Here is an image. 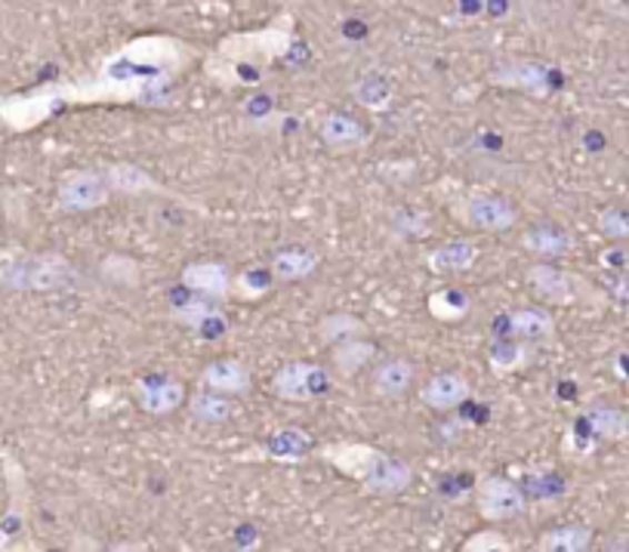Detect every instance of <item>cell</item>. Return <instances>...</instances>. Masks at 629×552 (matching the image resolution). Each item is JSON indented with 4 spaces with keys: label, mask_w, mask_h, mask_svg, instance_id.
Returning <instances> with one entry per match:
<instances>
[{
    "label": "cell",
    "mask_w": 629,
    "mask_h": 552,
    "mask_svg": "<svg viewBox=\"0 0 629 552\" xmlns=\"http://www.w3.org/2000/svg\"><path fill=\"white\" fill-rule=\"evenodd\" d=\"M297 43V16L284 10L262 28L232 31L219 38L217 50L204 59V74L222 90L257 87L269 66L293 50Z\"/></svg>",
    "instance_id": "1"
},
{
    "label": "cell",
    "mask_w": 629,
    "mask_h": 552,
    "mask_svg": "<svg viewBox=\"0 0 629 552\" xmlns=\"http://www.w3.org/2000/svg\"><path fill=\"white\" fill-rule=\"evenodd\" d=\"M318 460L358 482L368 494L396 498L413 484V466L401 456H392L365 442H333L318 448Z\"/></svg>",
    "instance_id": "2"
},
{
    "label": "cell",
    "mask_w": 629,
    "mask_h": 552,
    "mask_svg": "<svg viewBox=\"0 0 629 552\" xmlns=\"http://www.w3.org/2000/svg\"><path fill=\"white\" fill-rule=\"evenodd\" d=\"M81 284V272L62 253H22L7 250V263L0 272V288L19 293H53Z\"/></svg>",
    "instance_id": "3"
},
{
    "label": "cell",
    "mask_w": 629,
    "mask_h": 552,
    "mask_svg": "<svg viewBox=\"0 0 629 552\" xmlns=\"http://www.w3.org/2000/svg\"><path fill=\"white\" fill-rule=\"evenodd\" d=\"M7 488H10V506L0 519V552H43L34 540H28V482L26 470L10 454H0Z\"/></svg>",
    "instance_id": "4"
},
{
    "label": "cell",
    "mask_w": 629,
    "mask_h": 552,
    "mask_svg": "<svg viewBox=\"0 0 629 552\" xmlns=\"http://www.w3.org/2000/svg\"><path fill=\"white\" fill-rule=\"evenodd\" d=\"M62 109L66 106L56 93V83H41V87L26 90V93L0 97V124L13 130V133H28V130H38L41 124H47Z\"/></svg>",
    "instance_id": "5"
},
{
    "label": "cell",
    "mask_w": 629,
    "mask_h": 552,
    "mask_svg": "<svg viewBox=\"0 0 629 552\" xmlns=\"http://www.w3.org/2000/svg\"><path fill=\"white\" fill-rule=\"evenodd\" d=\"M333 389V373L325 364L314 361H290L284 368H278L269 383V392L281 401H314L325 399Z\"/></svg>",
    "instance_id": "6"
},
{
    "label": "cell",
    "mask_w": 629,
    "mask_h": 552,
    "mask_svg": "<svg viewBox=\"0 0 629 552\" xmlns=\"http://www.w3.org/2000/svg\"><path fill=\"white\" fill-rule=\"evenodd\" d=\"M453 210L457 220L479 232H507L519 222V208L497 192H469Z\"/></svg>",
    "instance_id": "7"
},
{
    "label": "cell",
    "mask_w": 629,
    "mask_h": 552,
    "mask_svg": "<svg viewBox=\"0 0 629 552\" xmlns=\"http://www.w3.org/2000/svg\"><path fill=\"white\" fill-rule=\"evenodd\" d=\"M109 185L102 170H71L56 185V210L62 213H90L109 204Z\"/></svg>",
    "instance_id": "8"
},
{
    "label": "cell",
    "mask_w": 629,
    "mask_h": 552,
    "mask_svg": "<svg viewBox=\"0 0 629 552\" xmlns=\"http://www.w3.org/2000/svg\"><path fill=\"white\" fill-rule=\"evenodd\" d=\"M476 506L485 522H509L525 512V494L507 475H481L476 484Z\"/></svg>",
    "instance_id": "9"
},
{
    "label": "cell",
    "mask_w": 629,
    "mask_h": 552,
    "mask_svg": "<svg viewBox=\"0 0 629 552\" xmlns=\"http://www.w3.org/2000/svg\"><path fill=\"white\" fill-rule=\"evenodd\" d=\"M133 399L142 414L170 416L189 401V392H186V383L173 373H146L133 383Z\"/></svg>",
    "instance_id": "10"
},
{
    "label": "cell",
    "mask_w": 629,
    "mask_h": 552,
    "mask_svg": "<svg viewBox=\"0 0 629 552\" xmlns=\"http://www.w3.org/2000/svg\"><path fill=\"white\" fill-rule=\"evenodd\" d=\"M314 444L312 435L300 426H284L269 432L260 444H253L250 451L241 454L244 463H302L306 456L312 454Z\"/></svg>",
    "instance_id": "11"
},
{
    "label": "cell",
    "mask_w": 629,
    "mask_h": 552,
    "mask_svg": "<svg viewBox=\"0 0 629 552\" xmlns=\"http://www.w3.org/2000/svg\"><path fill=\"white\" fill-rule=\"evenodd\" d=\"M170 318L177 324H182V328L198 333L201 340H219V337H226V331H229V318L222 312V305L217 300H204V297H192L186 303H177Z\"/></svg>",
    "instance_id": "12"
},
{
    "label": "cell",
    "mask_w": 629,
    "mask_h": 552,
    "mask_svg": "<svg viewBox=\"0 0 629 552\" xmlns=\"http://www.w3.org/2000/svg\"><path fill=\"white\" fill-rule=\"evenodd\" d=\"M232 269L217 260H198L189 263L179 272L182 288L189 290L192 297H204V300H226L232 297Z\"/></svg>",
    "instance_id": "13"
},
{
    "label": "cell",
    "mask_w": 629,
    "mask_h": 552,
    "mask_svg": "<svg viewBox=\"0 0 629 552\" xmlns=\"http://www.w3.org/2000/svg\"><path fill=\"white\" fill-rule=\"evenodd\" d=\"M198 383H201V389L213 392V395H222V399H241L253 389V373L241 359L226 355V359L210 361L201 371Z\"/></svg>",
    "instance_id": "14"
},
{
    "label": "cell",
    "mask_w": 629,
    "mask_h": 552,
    "mask_svg": "<svg viewBox=\"0 0 629 552\" xmlns=\"http://www.w3.org/2000/svg\"><path fill=\"white\" fill-rule=\"evenodd\" d=\"M102 177H106V185H109L111 194H127V198H177L164 182L154 180L149 170L127 164V161L106 164L102 167Z\"/></svg>",
    "instance_id": "15"
},
{
    "label": "cell",
    "mask_w": 629,
    "mask_h": 552,
    "mask_svg": "<svg viewBox=\"0 0 629 552\" xmlns=\"http://www.w3.org/2000/svg\"><path fill=\"white\" fill-rule=\"evenodd\" d=\"M491 83L503 87V90H519L528 97H547L552 78L543 62H533V59H512L503 62L500 69L491 74Z\"/></svg>",
    "instance_id": "16"
},
{
    "label": "cell",
    "mask_w": 629,
    "mask_h": 552,
    "mask_svg": "<svg viewBox=\"0 0 629 552\" xmlns=\"http://www.w3.org/2000/svg\"><path fill=\"white\" fill-rule=\"evenodd\" d=\"M318 139L328 145L330 152H358L370 142V130L352 114L342 111H328L318 121Z\"/></svg>",
    "instance_id": "17"
},
{
    "label": "cell",
    "mask_w": 629,
    "mask_h": 552,
    "mask_svg": "<svg viewBox=\"0 0 629 552\" xmlns=\"http://www.w3.org/2000/svg\"><path fill=\"white\" fill-rule=\"evenodd\" d=\"M556 333V318L540 305H521L516 312L503 318V337L500 340H519V343H533L547 340Z\"/></svg>",
    "instance_id": "18"
},
{
    "label": "cell",
    "mask_w": 629,
    "mask_h": 552,
    "mask_svg": "<svg viewBox=\"0 0 629 552\" xmlns=\"http://www.w3.org/2000/svg\"><path fill=\"white\" fill-rule=\"evenodd\" d=\"M472 387L463 373H436L432 380H426V387H420V401H423L429 411H453L460 408L463 401H469Z\"/></svg>",
    "instance_id": "19"
},
{
    "label": "cell",
    "mask_w": 629,
    "mask_h": 552,
    "mask_svg": "<svg viewBox=\"0 0 629 552\" xmlns=\"http://www.w3.org/2000/svg\"><path fill=\"white\" fill-rule=\"evenodd\" d=\"M525 281H528L533 297H540L543 303L565 305L575 300V278L568 275V272H561V269H556V265L533 263L531 269L525 272Z\"/></svg>",
    "instance_id": "20"
},
{
    "label": "cell",
    "mask_w": 629,
    "mask_h": 552,
    "mask_svg": "<svg viewBox=\"0 0 629 552\" xmlns=\"http://www.w3.org/2000/svg\"><path fill=\"white\" fill-rule=\"evenodd\" d=\"M479 260V248L469 238H453L426 253V269L436 275H460L469 272Z\"/></svg>",
    "instance_id": "21"
},
{
    "label": "cell",
    "mask_w": 629,
    "mask_h": 552,
    "mask_svg": "<svg viewBox=\"0 0 629 552\" xmlns=\"http://www.w3.org/2000/svg\"><path fill=\"white\" fill-rule=\"evenodd\" d=\"M417 380V368L408 359H389L373 368L370 387L380 399H401L405 392H411Z\"/></svg>",
    "instance_id": "22"
},
{
    "label": "cell",
    "mask_w": 629,
    "mask_h": 552,
    "mask_svg": "<svg viewBox=\"0 0 629 552\" xmlns=\"http://www.w3.org/2000/svg\"><path fill=\"white\" fill-rule=\"evenodd\" d=\"M318 253L306 248H284L274 253L269 260V272H272L274 281L281 284H290V281H306L318 269Z\"/></svg>",
    "instance_id": "23"
},
{
    "label": "cell",
    "mask_w": 629,
    "mask_h": 552,
    "mask_svg": "<svg viewBox=\"0 0 629 552\" xmlns=\"http://www.w3.org/2000/svg\"><path fill=\"white\" fill-rule=\"evenodd\" d=\"M361 337H368V324L352 312H328L318 321V340L330 349L349 340H361Z\"/></svg>",
    "instance_id": "24"
},
{
    "label": "cell",
    "mask_w": 629,
    "mask_h": 552,
    "mask_svg": "<svg viewBox=\"0 0 629 552\" xmlns=\"http://www.w3.org/2000/svg\"><path fill=\"white\" fill-rule=\"evenodd\" d=\"M533 359V349L528 343H519V340H493V345L488 349V368H491L497 377H507V373L525 371Z\"/></svg>",
    "instance_id": "25"
},
{
    "label": "cell",
    "mask_w": 629,
    "mask_h": 552,
    "mask_svg": "<svg viewBox=\"0 0 629 552\" xmlns=\"http://www.w3.org/2000/svg\"><path fill=\"white\" fill-rule=\"evenodd\" d=\"M426 309H429V315L436 318V321L457 324V321H463L472 312V297L463 288H441L436 293H429Z\"/></svg>",
    "instance_id": "26"
},
{
    "label": "cell",
    "mask_w": 629,
    "mask_h": 552,
    "mask_svg": "<svg viewBox=\"0 0 629 552\" xmlns=\"http://www.w3.org/2000/svg\"><path fill=\"white\" fill-rule=\"evenodd\" d=\"M373 359H377V345L370 343L368 337L349 340V343H340L330 349L333 371L340 373V377H356V373L365 371Z\"/></svg>",
    "instance_id": "27"
},
{
    "label": "cell",
    "mask_w": 629,
    "mask_h": 552,
    "mask_svg": "<svg viewBox=\"0 0 629 552\" xmlns=\"http://www.w3.org/2000/svg\"><path fill=\"white\" fill-rule=\"evenodd\" d=\"M521 248L531 250L533 257H540V260H556V257H565L571 250V238L556 225H537V229H528L521 235Z\"/></svg>",
    "instance_id": "28"
},
{
    "label": "cell",
    "mask_w": 629,
    "mask_h": 552,
    "mask_svg": "<svg viewBox=\"0 0 629 552\" xmlns=\"http://www.w3.org/2000/svg\"><path fill=\"white\" fill-rule=\"evenodd\" d=\"M592 531L583 525H559L549 528L537 540V552H589Z\"/></svg>",
    "instance_id": "29"
},
{
    "label": "cell",
    "mask_w": 629,
    "mask_h": 552,
    "mask_svg": "<svg viewBox=\"0 0 629 552\" xmlns=\"http://www.w3.org/2000/svg\"><path fill=\"white\" fill-rule=\"evenodd\" d=\"M272 288L274 278L269 272V265H250V269L232 278V297L234 300H244V303H257Z\"/></svg>",
    "instance_id": "30"
},
{
    "label": "cell",
    "mask_w": 629,
    "mask_h": 552,
    "mask_svg": "<svg viewBox=\"0 0 629 552\" xmlns=\"http://www.w3.org/2000/svg\"><path fill=\"white\" fill-rule=\"evenodd\" d=\"M189 411H192L194 420L217 426V423H229L232 420L234 404L232 399H222V395H213L207 389H198L192 399H189Z\"/></svg>",
    "instance_id": "31"
},
{
    "label": "cell",
    "mask_w": 629,
    "mask_h": 552,
    "mask_svg": "<svg viewBox=\"0 0 629 552\" xmlns=\"http://www.w3.org/2000/svg\"><path fill=\"white\" fill-rule=\"evenodd\" d=\"M352 97L368 111H386L392 106V87L380 74H368V78L352 83Z\"/></svg>",
    "instance_id": "32"
},
{
    "label": "cell",
    "mask_w": 629,
    "mask_h": 552,
    "mask_svg": "<svg viewBox=\"0 0 629 552\" xmlns=\"http://www.w3.org/2000/svg\"><path fill=\"white\" fill-rule=\"evenodd\" d=\"M102 278L118 284V288H137L142 281V269L133 257H121V253H111L102 260Z\"/></svg>",
    "instance_id": "33"
},
{
    "label": "cell",
    "mask_w": 629,
    "mask_h": 552,
    "mask_svg": "<svg viewBox=\"0 0 629 552\" xmlns=\"http://www.w3.org/2000/svg\"><path fill=\"white\" fill-rule=\"evenodd\" d=\"M587 420L592 432L602 435V439H620L627 432V423H623V416L617 414L615 408H592Z\"/></svg>",
    "instance_id": "34"
},
{
    "label": "cell",
    "mask_w": 629,
    "mask_h": 552,
    "mask_svg": "<svg viewBox=\"0 0 629 552\" xmlns=\"http://www.w3.org/2000/svg\"><path fill=\"white\" fill-rule=\"evenodd\" d=\"M460 552H512V546H509V540L500 531L485 528V531H476L472 538L466 540Z\"/></svg>",
    "instance_id": "35"
},
{
    "label": "cell",
    "mask_w": 629,
    "mask_h": 552,
    "mask_svg": "<svg viewBox=\"0 0 629 552\" xmlns=\"http://www.w3.org/2000/svg\"><path fill=\"white\" fill-rule=\"evenodd\" d=\"M106 552H151V546L146 540H121V543H114Z\"/></svg>",
    "instance_id": "36"
},
{
    "label": "cell",
    "mask_w": 629,
    "mask_h": 552,
    "mask_svg": "<svg viewBox=\"0 0 629 552\" xmlns=\"http://www.w3.org/2000/svg\"><path fill=\"white\" fill-rule=\"evenodd\" d=\"M3 263H7V250H0V272H3Z\"/></svg>",
    "instance_id": "37"
},
{
    "label": "cell",
    "mask_w": 629,
    "mask_h": 552,
    "mask_svg": "<svg viewBox=\"0 0 629 552\" xmlns=\"http://www.w3.org/2000/svg\"><path fill=\"white\" fill-rule=\"evenodd\" d=\"M0 222H3V204H0Z\"/></svg>",
    "instance_id": "38"
}]
</instances>
